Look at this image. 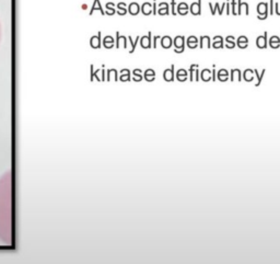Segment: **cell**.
Listing matches in <instances>:
<instances>
[{"mask_svg": "<svg viewBox=\"0 0 280 264\" xmlns=\"http://www.w3.org/2000/svg\"><path fill=\"white\" fill-rule=\"evenodd\" d=\"M184 42H185V37L184 36H176L173 41V45H174L176 48H175L174 52L177 53V54H181V53L184 52V48H185V45H184Z\"/></svg>", "mask_w": 280, "mask_h": 264, "instance_id": "6da1fadb", "label": "cell"}, {"mask_svg": "<svg viewBox=\"0 0 280 264\" xmlns=\"http://www.w3.org/2000/svg\"><path fill=\"white\" fill-rule=\"evenodd\" d=\"M244 13L245 16L250 14V10H248V3L243 2L241 0H237V16H242Z\"/></svg>", "mask_w": 280, "mask_h": 264, "instance_id": "7a4b0ae2", "label": "cell"}, {"mask_svg": "<svg viewBox=\"0 0 280 264\" xmlns=\"http://www.w3.org/2000/svg\"><path fill=\"white\" fill-rule=\"evenodd\" d=\"M189 11L193 16H200L201 14V0H197V2L190 5Z\"/></svg>", "mask_w": 280, "mask_h": 264, "instance_id": "3957f363", "label": "cell"}, {"mask_svg": "<svg viewBox=\"0 0 280 264\" xmlns=\"http://www.w3.org/2000/svg\"><path fill=\"white\" fill-rule=\"evenodd\" d=\"M151 32L148 33V35H144L140 37V45L142 48H150L151 47Z\"/></svg>", "mask_w": 280, "mask_h": 264, "instance_id": "277c9868", "label": "cell"}, {"mask_svg": "<svg viewBox=\"0 0 280 264\" xmlns=\"http://www.w3.org/2000/svg\"><path fill=\"white\" fill-rule=\"evenodd\" d=\"M257 13L258 16H266L269 14V10H268V3L267 2H259L257 5Z\"/></svg>", "mask_w": 280, "mask_h": 264, "instance_id": "5b68a950", "label": "cell"}, {"mask_svg": "<svg viewBox=\"0 0 280 264\" xmlns=\"http://www.w3.org/2000/svg\"><path fill=\"white\" fill-rule=\"evenodd\" d=\"M163 78H164V80L168 82L174 80V65L171 66V69H165V70H164Z\"/></svg>", "mask_w": 280, "mask_h": 264, "instance_id": "8992f818", "label": "cell"}, {"mask_svg": "<svg viewBox=\"0 0 280 264\" xmlns=\"http://www.w3.org/2000/svg\"><path fill=\"white\" fill-rule=\"evenodd\" d=\"M256 45L258 48H266L267 47V32H265L264 35H259L256 40Z\"/></svg>", "mask_w": 280, "mask_h": 264, "instance_id": "52a82bcc", "label": "cell"}, {"mask_svg": "<svg viewBox=\"0 0 280 264\" xmlns=\"http://www.w3.org/2000/svg\"><path fill=\"white\" fill-rule=\"evenodd\" d=\"M160 40H161V43H160L161 46L163 47V48L168 49L173 45V40H172V37L169 35H164L163 37H161Z\"/></svg>", "mask_w": 280, "mask_h": 264, "instance_id": "ba28073f", "label": "cell"}, {"mask_svg": "<svg viewBox=\"0 0 280 264\" xmlns=\"http://www.w3.org/2000/svg\"><path fill=\"white\" fill-rule=\"evenodd\" d=\"M176 13L181 14V16H185V14L188 13V10H189V8H188V5L186 2H180L178 5H176Z\"/></svg>", "mask_w": 280, "mask_h": 264, "instance_id": "9c48e42d", "label": "cell"}, {"mask_svg": "<svg viewBox=\"0 0 280 264\" xmlns=\"http://www.w3.org/2000/svg\"><path fill=\"white\" fill-rule=\"evenodd\" d=\"M140 11L142 12L143 16H149V14L152 13V5L150 2H144L140 7Z\"/></svg>", "mask_w": 280, "mask_h": 264, "instance_id": "30bf717a", "label": "cell"}, {"mask_svg": "<svg viewBox=\"0 0 280 264\" xmlns=\"http://www.w3.org/2000/svg\"><path fill=\"white\" fill-rule=\"evenodd\" d=\"M128 11H129V13H130L131 16H137V14L140 12V5L137 2L130 3L129 7H128Z\"/></svg>", "mask_w": 280, "mask_h": 264, "instance_id": "8fae6325", "label": "cell"}, {"mask_svg": "<svg viewBox=\"0 0 280 264\" xmlns=\"http://www.w3.org/2000/svg\"><path fill=\"white\" fill-rule=\"evenodd\" d=\"M176 79L178 81H185L187 79V71L185 69H178L176 74Z\"/></svg>", "mask_w": 280, "mask_h": 264, "instance_id": "7c38bea8", "label": "cell"}, {"mask_svg": "<svg viewBox=\"0 0 280 264\" xmlns=\"http://www.w3.org/2000/svg\"><path fill=\"white\" fill-rule=\"evenodd\" d=\"M243 79L245 80V81H253L254 79V70H251V69H246V70L244 71V74H243Z\"/></svg>", "mask_w": 280, "mask_h": 264, "instance_id": "4fadbf2b", "label": "cell"}, {"mask_svg": "<svg viewBox=\"0 0 280 264\" xmlns=\"http://www.w3.org/2000/svg\"><path fill=\"white\" fill-rule=\"evenodd\" d=\"M269 45L271 48H279L280 46V38L278 36H271L269 40Z\"/></svg>", "mask_w": 280, "mask_h": 264, "instance_id": "5bb4252c", "label": "cell"}, {"mask_svg": "<svg viewBox=\"0 0 280 264\" xmlns=\"http://www.w3.org/2000/svg\"><path fill=\"white\" fill-rule=\"evenodd\" d=\"M228 76H229V72H228V70H226V69H220L219 72H218V79L220 80V81H222V82L226 81V80L229 79Z\"/></svg>", "mask_w": 280, "mask_h": 264, "instance_id": "9a60e30c", "label": "cell"}, {"mask_svg": "<svg viewBox=\"0 0 280 264\" xmlns=\"http://www.w3.org/2000/svg\"><path fill=\"white\" fill-rule=\"evenodd\" d=\"M200 78L204 80L205 82L211 80V71H210L209 69H204V70L201 71Z\"/></svg>", "mask_w": 280, "mask_h": 264, "instance_id": "2e32d148", "label": "cell"}, {"mask_svg": "<svg viewBox=\"0 0 280 264\" xmlns=\"http://www.w3.org/2000/svg\"><path fill=\"white\" fill-rule=\"evenodd\" d=\"M234 80L241 81V70L240 69H233L231 71V81H234Z\"/></svg>", "mask_w": 280, "mask_h": 264, "instance_id": "e0dca14e", "label": "cell"}, {"mask_svg": "<svg viewBox=\"0 0 280 264\" xmlns=\"http://www.w3.org/2000/svg\"><path fill=\"white\" fill-rule=\"evenodd\" d=\"M206 44L207 47H211V45H210V37L209 36H201L200 37V44H199V47L200 48H202L204 47V45Z\"/></svg>", "mask_w": 280, "mask_h": 264, "instance_id": "ac0fdd59", "label": "cell"}, {"mask_svg": "<svg viewBox=\"0 0 280 264\" xmlns=\"http://www.w3.org/2000/svg\"><path fill=\"white\" fill-rule=\"evenodd\" d=\"M254 72L256 74V77H257V80H258V82L256 83V87H258L259 85H261V80H263V77H264V75H265V69H263L261 70V74H258V70H254Z\"/></svg>", "mask_w": 280, "mask_h": 264, "instance_id": "d6986e66", "label": "cell"}, {"mask_svg": "<svg viewBox=\"0 0 280 264\" xmlns=\"http://www.w3.org/2000/svg\"><path fill=\"white\" fill-rule=\"evenodd\" d=\"M157 13L160 16H168L170 14V8H159L157 10Z\"/></svg>", "mask_w": 280, "mask_h": 264, "instance_id": "ffe728a7", "label": "cell"}, {"mask_svg": "<svg viewBox=\"0 0 280 264\" xmlns=\"http://www.w3.org/2000/svg\"><path fill=\"white\" fill-rule=\"evenodd\" d=\"M232 14L237 16V0H232Z\"/></svg>", "mask_w": 280, "mask_h": 264, "instance_id": "44dd1931", "label": "cell"}, {"mask_svg": "<svg viewBox=\"0 0 280 264\" xmlns=\"http://www.w3.org/2000/svg\"><path fill=\"white\" fill-rule=\"evenodd\" d=\"M275 1L274 0H269V5H268V10H269V14L270 16H272V14L275 13Z\"/></svg>", "mask_w": 280, "mask_h": 264, "instance_id": "7402d4cb", "label": "cell"}, {"mask_svg": "<svg viewBox=\"0 0 280 264\" xmlns=\"http://www.w3.org/2000/svg\"><path fill=\"white\" fill-rule=\"evenodd\" d=\"M171 13L173 16H176V0H171Z\"/></svg>", "mask_w": 280, "mask_h": 264, "instance_id": "603a6c76", "label": "cell"}, {"mask_svg": "<svg viewBox=\"0 0 280 264\" xmlns=\"http://www.w3.org/2000/svg\"><path fill=\"white\" fill-rule=\"evenodd\" d=\"M125 7H126L125 3H119V5H118V8L120 9L119 14H125L126 12H127V9H125Z\"/></svg>", "mask_w": 280, "mask_h": 264, "instance_id": "cb8c5ba5", "label": "cell"}, {"mask_svg": "<svg viewBox=\"0 0 280 264\" xmlns=\"http://www.w3.org/2000/svg\"><path fill=\"white\" fill-rule=\"evenodd\" d=\"M212 47H213V48H221V47H223V41L213 42V44H212Z\"/></svg>", "mask_w": 280, "mask_h": 264, "instance_id": "d4e9b609", "label": "cell"}, {"mask_svg": "<svg viewBox=\"0 0 280 264\" xmlns=\"http://www.w3.org/2000/svg\"><path fill=\"white\" fill-rule=\"evenodd\" d=\"M187 46L189 48H196L198 46V42H187Z\"/></svg>", "mask_w": 280, "mask_h": 264, "instance_id": "484cf974", "label": "cell"}, {"mask_svg": "<svg viewBox=\"0 0 280 264\" xmlns=\"http://www.w3.org/2000/svg\"><path fill=\"white\" fill-rule=\"evenodd\" d=\"M237 42H242V43H248V40H247V37H246V36L241 35L239 38H237Z\"/></svg>", "mask_w": 280, "mask_h": 264, "instance_id": "4316f807", "label": "cell"}, {"mask_svg": "<svg viewBox=\"0 0 280 264\" xmlns=\"http://www.w3.org/2000/svg\"><path fill=\"white\" fill-rule=\"evenodd\" d=\"M144 76H155V72L152 69H148V70L144 71Z\"/></svg>", "mask_w": 280, "mask_h": 264, "instance_id": "83f0119b", "label": "cell"}, {"mask_svg": "<svg viewBox=\"0 0 280 264\" xmlns=\"http://www.w3.org/2000/svg\"><path fill=\"white\" fill-rule=\"evenodd\" d=\"M209 8H210V12H211L212 16H215L216 12H217V9H216V7H213V5H212L211 2H209Z\"/></svg>", "mask_w": 280, "mask_h": 264, "instance_id": "f1b7e54d", "label": "cell"}, {"mask_svg": "<svg viewBox=\"0 0 280 264\" xmlns=\"http://www.w3.org/2000/svg\"><path fill=\"white\" fill-rule=\"evenodd\" d=\"M237 44L240 48H246L248 45V43H242V42H237Z\"/></svg>", "mask_w": 280, "mask_h": 264, "instance_id": "f546056e", "label": "cell"}, {"mask_svg": "<svg viewBox=\"0 0 280 264\" xmlns=\"http://www.w3.org/2000/svg\"><path fill=\"white\" fill-rule=\"evenodd\" d=\"M226 48H234L235 47V43L234 42H226Z\"/></svg>", "mask_w": 280, "mask_h": 264, "instance_id": "4dcf8cb0", "label": "cell"}, {"mask_svg": "<svg viewBox=\"0 0 280 264\" xmlns=\"http://www.w3.org/2000/svg\"><path fill=\"white\" fill-rule=\"evenodd\" d=\"M230 9H231V5H230V3L226 2V14H228V16H230V14H231V10H230Z\"/></svg>", "mask_w": 280, "mask_h": 264, "instance_id": "1f68e13d", "label": "cell"}, {"mask_svg": "<svg viewBox=\"0 0 280 264\" xmlns=\"http://www.w3.org/2000/svg\"><path fill=\"white\" fill-rule=\"evenodd\" d=\"M275 9H276V14H277V16H280V3L279 2H276Z\"/></svg>", "mask_w": 280, "mask_h": 264, "instance_id": "d6a6232c", "label": "cell"}, {"mask_svg": "<svg viewBox=\"0 0 280 264\" xmlns=\"http://www.w3.org/2000/svg\"><path fill=\"white\" fill-rule=\"evenodd\" d=\"M158 7H159V8H170L169 3H168V2H161V3H159Z\"/></svg>", "mask_w": 280, "mask_h": 264, "instance_id": "836d02e7", "label": "cell"}, {"mask_svg": "<svg viewBox=\"0 0 280 264\" xmlns=\"http://www.w3.org/2000/svg\"><path fill=\"white\" fill-rule=\"evenodd\" d=\"M187 42H198V38L196 37V36L192 35V36H189V37L187 38Z\"/></svg>", "mask_w": 280, "mask_h": 264, "instance_id": "e575fe53", "label": "cell"}, {"mask_svg": "<svg viewBox=\"0 0 280 264\" xmlns=\"http://www.w3.org/2000/svg\"><path fill=\"white\" fill-rule=\"evenodd\" d=\"M195 78H194V80H196V81H198L199 80V70H198V68H196L195 69Z\"/></svg>", "mask_w": 280, "mask_h": 264, "instance_id": "d590c367", "label": "cell"}, {"mask_svg": "<svg viewBox=\"0 0 280 264\" xmlns=\"http://www.w3.org/2000/svg\"><path fill=\"white\" fill-rule=\"evenodd\" d=\"M159 38H161L160 35H155L154 38H153V48H155V47H157V41H158Z\"/></svg>", "mask_w": 280, "mask_h": 264, "instance_id": "8d00e7d4", "label": "cell"}, {"mask_svg": "<svg viewBox=\"0 0 280 264\" xmlns=\"http://www.w3.org/2000/svg\"><path fill=\"white\" fill-rule=\"evenodd\" d=\"M235 41V37L233 35H229L226 37V42H234Z\"/></svg>", "mask_w": 280, "mask_h": 264, "instance_id": "74e56055", "label": "cell"}, {"mask_svg": "<svg viewBox=\"0 0 280 264\" xmlns=\"http://www.w3.org/2000/svg\"><path fill=\"white\" fill-rule=\"evenodd\" d=\"M133 80H135V81H141V80H142V76H141V75H135V77H133Z\"/></svg>", "mask_w": 280, "mask_h": 264, "instance_id": "f35d334b", "label": "cell"}, {"mask_svg": "<svg viewBox=\"0 0 280 264\" xmlns=\"http://www.w3.org/2000/svg\"><path fill=\"white\" fill-rule=\"evenodd\" d=\"M144 79L147 81H153L155 79V76H144Z\"/></svg>", "mask_w": 280, "mask_h": 264, "instance_id": "ab89813d", "label": "cell"}, {"mask_svg": "<svg viewBox=\"0 0 280 264\" xmlns=\"http://www.w3.org/2000/svg\"><path fill=\"white\" fill-rule=\"evenodd\" d=\"M157 3H155V0H153V5H152V12L153 14H157Z\"/></svg>", "mask_w": 280, "mask_h": 264, "instance_id": "60d3db41", "label": "cell"}, {"mask_svg": "<svg viewBox=\"0 0 280 264\" xmlns=\"http://www.w3.org/2000/svg\"><path fill=\"white\" fill-rule=\"evenodd\" d=\"M218 41H223V37L220 35H217L213 37V42H218Z\"/></svg>", "mask_w": 280, "mask_h": 264, "instance_id": "b9f144b4", "label": "cell"}, {"mask_svg": "<svg viewBox=\"0 0 280 264\" xmlns=\"http://www.w3.org/2000/svg\"><path fill=\"white\" fill-rule=\"evenodd\" d=\"M267 18H268V14H266V16H258V14H257V19H258V20H265V19H267Z\"/></svg>", "mask_w": 280, "mask_h": 264, "instance_id": "7bdbcfd3", "label": "cell"}, {"mask_svg": "<svg viewBox=\"0 0 280 264\" xmlns=\"http://www.w3.org/2000/svg\"><path fill=\"white\" fill-rule=\"evenodd\" d=\"M133 75H141V69H135L133 70Z\"/></svg>", "mask_w": 280, "mask_h": 264, "instance_id": "ee69618b", "label": "cell"}, {"mask_svg": "<svg viewBox=\"0 0 280 264\" xmlns=\"http://www.w3.org/2000/svg\"><path fill=\"white\" fill-rule=\"evenodd\" d=\"M120 80H123V81H126V80H129V74L127 75V76H123L122 77V79Z\"/></svg>", "mask_w": 280, "mask_h": 264, "instance_id": "f6af8a7d", "label": "cell"}]
</instances>
